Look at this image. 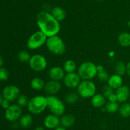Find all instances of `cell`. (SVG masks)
<instances>
[{
    "instance_id": "cell-33",
    "label": "cell",
    "mask_w": 130,
    "mask_h": 130,
    "mask_svg": "<svg viewBox=\"0 0 130 130\" xmlns=\"http://www.w3.org/2000/svg\"><path fill=\"white\" fill-rule=\"evenodd\" d=\"M1 105L3 108H5V110H6L10 106V102L9 101L6 100V99H4L3 101H2V103H1Z\"/></svg>"
},
{
    "instance_id": "cell-40",
    "label": "cell",
    "mask_w": 130,
    "mask_h": 130,
    "mask_svg": "<svg viewBox=\"0 0 130 130\" xmlns=\"http://www.w3.org/2000/svg\"><path fill=\"white\" fill-rule=\"evenodd\" d=\"M4 98L3 97V95L2 94H0V105H1V103H2V101H3Z\"/></svg>"
},
{
    "instance_id": "cell-29",
    "label": "cell",
    "mask_w": 130,
    "mask_h": 130,
    "mask_svg": "<svg viewBox=\"0 0 130 130\" xmlns=\"http://www.w3.org/2000/svg\"><path fill=\"white\" fill-rule=\"evenodd\" d=\"M29 100L27 96L25 94H20L18 98L17 99V102L18 105L20 106V107H27Z\"/></svg>"
},
{
    "instance_id": "cell-22",
    "label": "cell",
    "mask_w": 130,
    "mask_h": 130,
    "mask_svg": "<svg viewBox=\"0 0 130 130\" xmlns=\"http://www.w3.org/2000/svg\"><path fill=\"white\" fill-rule=\"evenodd\" d=\"M118 43L123 47L130 46V33L128 32H123L118 36Z\"/></svg>"
},
{
    "instance_id": "cell-16",
    "label": "cell",
    "mask_w": 130,
    "mask_h": 130,
    "mask_svg": "<svg viewBox=\"0 0 130 130\" xmlns=\"http://www.w3.org/2000/svg\"><path fill=\"white\" fill-rule=\"evenodd\" d=\"M107 99L103 94H95L91 98V103L92 106L96 108H102L106 105Z\"/></svg>"
},
{
    "instance_id": "cell-4",
    "label": "cell",
    "mask_w": 130,
    "mask_h": 130,
    "mask_svg": "<svg viewBox=\"0 0 130 130\" xmlns=\"http://www.w3.org/2000/svg\"><path fill=\"white\" fill-rule=\"evenodd\" d=\"M47 108L46 97L41 95L35 96L29 100L27 109L30 113L38 115L43 113Z\"/></svg>"
},
{
    "instance_id": "cell-6",
    "label": "cell",
    "mask_w": 130,
    "mask_h": 130,
    "mask_svg": "<svg viewBox=\"0 0 130 130\" xmlns=\"http://www.w3.org/2000/svg\"><path fill=\"white\" fill-rule=\"evenodd\" d=\"M96 86L91 80H81L77 87V93L83 98H91L96 94Z\"/></svg>"
},
{
    "instance_id": "cell-5",
    "label": "cell",
    "mask_w": 130,
    "mask_h": 130,
    "mask_svg": "<svg viewBox=\"0 0 130 130\" xmlns=\"http://www.w3.org/2000/svg\"><path fill=\"white\" fill-rule=\"evenodd\" d=\"M47 108L52 114L62 116L66 112V107L64 102L55 95H48L46 96Z\"/></svg>"
},
{
    "instance_id": "cell-39",
    "label": "cell",
    "mask_w": 130,
    "mask_h": 130,
    "mask_svg": "<svg viewBox=\"0 0 130 130\" xmlns=\"http://www.w3.org/2000/svg\"><path fill=\"white\" fill-rule=\"evenodd\" d=\"M34 130H45V129H44V127H42V126H38V127H36L35 129H34Z\"/></svg>"
},
{
    "instance_id": "cell-31",
    "label": "cell",
    "mask_w": 130,
    "mask_h": 130,
    "mask_svg": "<svg viewBox=\"0 0 130 130\" xmlns=\"http://www.w3.org/2000/svg\"><path fill=\"white\" fill-rule=\"evenodd\" d=\"M97 78L100 81L103 82H107L108 80H109V77H110V75L109 73L106 71V70H104V71H101V72H99L97 73Z\"/></svg>"
},
{
    "instance_id": "cell-23",
    "label": "cell",
    "mask_w": 130,
    "mask_h": 130,
    "mask_svg": "<svg viewBox=\"0 0 130 130\" xmlns=\"http://www.w3.org/2000/svg\"><path fill=\"white\" fill-rule=\"evenodd\" d=\"M114 71L117 75L124 76L126 73V64L123 61H118L114 66Z\"/></svg>"
},
{
    "instance_id": "cell-1",
    "label": "cell",
    "mask_w": 130,
    "mask_h": 130,
    "mask_svg": "<svg viewBox=\"0 0 130 130\" xmlns=\"http://www.w3.org/2000/svg\"><path fill=\"white\" fill-rule=\"evenodd\" d=\"M36 24L39 31L47 37L58 35L60 31V22L48 11H41L37 14Z\"/></svg>"
},
{
    "instance_id": "cell-43",
    "label": "cell",
    "mask_w": 130,
    "mask_h": 130,
    "mask_svg": "<svg viewBox=\"0 0 130 130\" xmlns=\"http://www.w3.org/2000/svg\"><path fill=\"white\" fill-rule=\"evenodd\" d=\"M129 101H130V96H129Z\"/></svg>"
},
{
    "instance_id": "cell-32",
    "label": "cell",
    "mask_w": 130,
    "mask_h": 130,
    "mask_svg": "<svg viewBox=\"0 0 130 130\" xmlns=\"http://www.w3.org/2000/svg\"><path fill=\"white\" fill-rule=\"evenodd\" d=\"M9 78V72L6 68L3 67L0 68V80L6 81Z\"/></svg>"
},
{
    "instance_id": "cell-18",
    "label": "cell",
    "mask_w": 130,
    "mask_h": 130,
    "mask_svg": "<svg viewBox=\"0 0 130 130\" xmlns=\"http://www.w3.org/2000/svg\"><path fill=\"white\" fill-rule=\"evenodd\" d=\"M75 122H76V118L72 114H63L61 117V125L66 128L72 127L75 124Z\"/></svg>"
},
{
    "instance_id": "cell-35",
    "label": "cell",
    "mask_w": 130,
    "mask_h": 130,
    "mask_svg": "<svg viewBox=\"0 0 130 130\" xmlns=\"http://www.w3.org/2000/svg\"><path fill=\"white\" fill-rule=\"evenodd\" d=\"M96 70H97V72H101V71H104V67L102 66V65H96Z\"/></svg>"
},
{
    "instance_id": "cell-41",
    "label": "cell",
    "mask_w": 130,
    "mask_h": 130,
    "mask_svg": "<svg viewBox=\"0 0 130 130\" xmlns=\"http://www.w3.org/2000/svg\"><path fill=\"white\" fill-rule=\"evenodd\" d=\"M128 24V26L129 27V28H130V20L128 22V24Z\"/></svg>"
},
{
    "instance_id": "cell-19",
    "label": "cell",
    "mask_w": 130,
    "mask_h": 130,
    "mask_svg": "<svg viewBox=\"0 0 130 130\" xmlns=\"http://www.w3.org/2000/svg\"><path fill=\"white\" fill-rule=\"evenodd\" d=\"M51 14L58 22L63 21L66 17V11L64 9L60 6H55L53 8Z\"/></svg>"
},
{
    "instance_id": "cell-15",
    "label": "cell",
    "mask_w": 130,
    "mask_h": 130,
    "mask_svg": "<svg viewBox=\"0 0 130 130\" xmlns=\"http://www.w3.org/2000/svg\"><path fill=\"white\" fill-rule=\"evenodd\" d=\"M60 124L59 117L54 114H48L44 119V125L48 129H55Z\"/></svg>"
},
{
    "instance_id": "cell-26",
    "label": "cell",
    "mask_w": 130,
    "mask_h": 130,
    "mask_svg": "<svg viewBox=\"0 0 130 130\" xmlns=\"http://www.w3.org/2000/svg\"><path fill=\"white\" fill-rule=\"evenodd\" d=\"M79 94L75 92H70L67 93L65 97V102L67 104L72 105L76 103L79 99Z\"/></svg>"
},
{
    "instance_id": "cell-2",
    "label": "cell",
    "mask_w": 130,
    "mask_h": 130,
    "mask_svg": "<svg viewBox=\"0 0 130 130\" xmlns=\"http://www.w3.org/2000/svg\"><path fill=\"white\" fill-rule=\"evenodd\" d=\"M45 45L48 50L56 56H62L66 51V43L58 35L48 37Z\"/></svg>"
},
{
    "instance_id": "cell-3",
    "label": "cell",
    "mask_w": 130,
    "mask_h": 130,
    "mask_svg": "<svg viewBox=\"0 0 130 130\" xmlns=\"http://www.w3.org/2000/svg\"><path fill=\"white\" fill-rule=\"evenodd\" d=\"M77 73L82 80H91L97 76L96 65L91 61H85L79 65Z\"/></svg>"
},
{
    "instance_id": "cell-24",
    "label": "cell",
    "mask_w": 130,
    "mask_h": 130,
    "mask_svg": "<svg viewBox=\"0 0 130 130\" xmlns=\"http://www.w3.org/2000/svg\"><path fill=\"white\" fill-rule=\"evenodd\" d=\"M63 68L66 73H74L76 72L77 66H76V63L74 61L71 59H67L63 63Z\"/></svg>"
},
{
    "instance_id": "cell-21",
    "label": "cell",
    "mask_w": 130,
    "mask_h": 130,
    "mask_svg": "<svg viewBox=\"0 0 130 130\" xmlns=\"http://www.w3.org/2000/svg\"><path fill=\"white\" fill-rule=\"evenodd\" d=\"M30 87L35 90H41L44 89L46 83L41 78H33L30 81Z\"/></svg>"
},
{
    "instance_id": "cell-11",
    "label": "cell",
    "mask_w": 130,
    "mask_h": 130,
    "mask_svg": "<svg viewBox=\"0 0 130 130\" xmlns=\"http://www.w3.org/2000/svg\"><path fill=\"white\" fill-rule=\"evenodd\" d=\"M81 79L79 75L76 72L66 73L63 82L65 86L69 89H75L78 87L81 82Z\"/></svg>"
},
{
    "instance_id": "cell-27",
    "label": "cell",
    "mask_w": 130,
    "mask_h": 130,
    "mask_svg": "<svg viewBox=\"0 0 130 130\" xmlns=\"http://www.w3.org/2000/svg\"><path fill=\"white\" fill-rule=\"evenodd\" d=\"M119 107H120V105H119V103H118V101L117 102L108 101L105 106L106 112L110 113H116V112H118L119 109Z\"/></svg>"
},
{
    "instance_id": "cell-13",
    "label": "cell",
    "mask_w": 130,
    "mask_h": 130,
    "mask_svg": "<svg viewBox=\"0 0 130 130\" xmlns=\"http://www.w3.org/2000/svg\"><path fill=\"white\" fill-rule=\"evenodd\" d=\"M62 89V84L60 82L55 80H50L46 83L44 90L48 95H55Z\"/></svg>"
},
{
    "instance_id": "cell-38",
    "label": "cell",
    "mask_w": 130,
    "mask_h": 130,
    "mask_svg": "<svg viewBox=\"0 0 130 130\" xmlns=\"http://www.w3.org/2000/svg\"><path fill=\"white\" fill-rule=\"evenodd\" d=\"M3 64H4V59H3V58L2 56L0 55V68L3 67Z\"/></svg>"
},
{
    "instance_id": "cell-7",
    "label": "cell",
    "mask_w": 130,
    "mask_h": 130,
    "mask_svg": "<svg viewBox=\"0 0 130 130\" xmlns=\"http://www.w3.org/2000/svg\"><path fill=\"white\" fill-rule=\"evenodd\" d=\"M48 37L41 31H37L30 36L27 42V47L30 50L41 48L46 44Z\"/></svg>"
},
{
    "instance_id": "cell-34",
    "label": "cell",
    "mask_w": 130,
    "mask_h": 130,
    "mask_svg": "<svg viewBox=\"0 0 130 130\" xmlns=\"http://www.w3.org/2000/svg\"><path fill=\"white\" fill-rule=\"evenodd\" d=\"M108 101H110V102H117V98H116V96L115 93L112 95L110 96L109 98H108Z\"/></svg>"
},
{
    "instance_id": "cell-10",
    "label": "cell",
    "mask_w": 130,
    "mask_h": 130,
    "mask_svg": "<svg viewBox=\"0 0 130 130\" xmlns=\"http://www.w3.org/2000/svg\"><path fill=\"white\" fill-rule=\"evenodd\" d=\"M20 94V89L15 85H7L4 88L2 92V95L4 99L10 102L17 100Z\"/></svg>"
},
{
    "instance_id": "cell-14",
    "label": "cell",
    "mask_w": 130,
    "mask_h": 130,
    "mask_svg": "<svg viewBox=\"0 0 130 130\" xmlns=\"http://www.w3.org/2000/svg\"><path fill=\"white\" fill-rule=\"evenodd\" d=\"M48 75L51 80L60 82L64 79L66 71H64L63 68L60 66H53L48 71Z\"/></svg>"
},
{
    "instance_id": "cell-17",
    "label": "cell",
    "mask_w": 130,
    "mask_h": 130,
    "mask_svg": "<svg viewBox=\"0 0 130 130\" xmlns=\"http://www.w3.org/2000/svg\"><path fill=\"white\" fill-rule=\"evenodd\" d=\"M123 77L120 75H118L117 74L114 73L113 75H110L109 80L107 81V84L112 88L114 90H116L119 87L123 85Z\"/></svg>"
},
{
    "instance_id": "cell-8",
    "label": "cell",
    "mask_w": 130,
    "mask_h": 130,
    "mask_svg": "<svg viewBox=\"0 0 130 130\" xmlns=\"http://www.w3.org/2000/svg\"><path fill=\"white\" fill-rule=\"evenodd\" d=\"M29 65L30 69L35 72H41L46 68L48 62L44 56L40 54H36L31 56Z\"/></svg>"
},
{
    "instance_id": "cell-20",
    "label": "cell",
    "mask_w": 130,
    "mask_h": 130,
    "mask_svg": "<svg viewBox=\"0 0 130 130\" xmlns=\"http://www.w3.org/2000/svg\"><path fill=\"white\" fill-rule=\"evenodd\" d=\"M33 122L32 117L29 113H26L21 116L19 119V124L22 128L27 129L30 127Z\"/></svg>"
},
{
    "instance_id": "cell-30",
    "label": "cell",
    "mask_w": 130,
    "mask_h": 130,
    "mask_svg": "<svg viewBox=\"0 0 130 130\" xmlns=\"http://www.w3.org/2000/svg\"><path fill=\"white\" fill-rule=\"evenodd\" d=\"M103 92V95L107 99L109 98L111 95L114 94L115 93V90L114 89H113L112 88L110 87L109 85H104V87H103L102 89Z\"/></svg>"
},
{
    "instance_id": "cell-28",
    "label": "cell",
    "mask_w": 130,
    "mask_h": 130,
    "mask_svg": "<svg viewBox=\"0 0 130 130\" xmlns=\"http://www.w3.org/2000/svg\"><path fill=\"white\" fill-rule=\"evenodd\" d=\"M31 56L30 54L26 50H22L18 54V59L22 62H29Z\"/></svg>"
},
{
    "instance_id": "cell-42",
    "label": "cell",
    "mask_w": 130,
    "mask_h": 130,
    "mask_svg": "<svg viewBox=\"0 0 130 130\" xmlns=\"http://www.w3.org/2000/svg\"><path fill=\"white\" fill-rule=\"evenodd\" d=\"M97 1H102V0H97Z\"/></svg>"
},
{
    "instance_id": "cell-36",
    "label": "cell",
    "mask_w": 130,
    "mask_h": 130,
    "mask_svg": "<svg viewBox=\"0 0 130 130\" xmlns=\"http://www.w3.org/2000/svg\"><path fill=\"white\" fill-rule=\"evenodd\" d=\"M126 74L130 77V61L126 64Z\"/></svg>"
},
{
    "instance_id": "cell-12",
    "label": "cell",
    "mask_w": 130,
    "mask_h": 130,
    "mask_svg": "<svg viewBox=\"0 0 130 130\" xmlns=\"http://www.w3.org/2000/svg\"><path fill=\"white\" fill-rule=\"evenodd\" d=\"M115 94L118 103H126L129 98L130 89L127 85H123L115 90Z\"/></svg>"
},
{
    "instance_id": "cell-25",
    "label": "cell",
    "mask_w": 130,
    "mask_h": 130,
    "mask_svg": "<svg viewBox=\"0 0 130 130\" xmlns=\"http://www.w3.org/2000/svg\"><path fill=\"white\" fill-rule=\"evenodd\" d=\"M119 113L123 118H128L130 117V103H124L120 106Z\"/></svg>"
},
{
    "instance_id": "cell-9",
    "label": "cell",
    "mask_w": 130,
    "mask_h": 130,
    "mask_svg": "<svg viewBox=\"0 0 130 130\" xmlns=\"http://www.w3.org/2000/svg\"><path fill=\"white\" fill-rule=\"evenodd\" d=\"M22 113V107L17 104L11 105L5 110V118L11 122H16L20 119Z\"/></svg>"
},
{
    "instance_id": "cell-37",
    "label": "cell",
    "mask_w": 130,
    "mask_h": 130,
    "mask_svg": "<svg viewBox=\"0 0 130 130\" xmlns=\"http://www.w3.org/2000/svg\"><path fill=\"white\" fill-rule=\"evenodd\" d=\"M55 130H66V128L65 127H63V126H58V127H56L55 129Z\"/></svg>"
}]
</instances>
